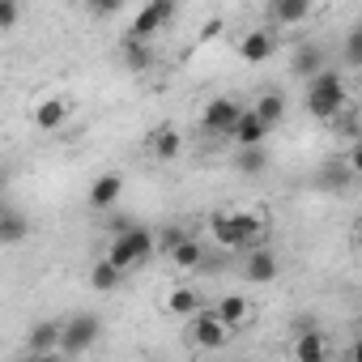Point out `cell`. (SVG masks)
<instances>
[{
    "instance_id": "603a6c76",
    "label": "cell",
    "mask_w": 362,
    "mask_h": 362,
    "mask_svg": "<svg viewBox=\"0 0 362 362\" xmlns=\"http://www.w3.org/2000/svg\"><path fill=\"white\" fill-rule=\"evenodd\" d=\"M119 281H124V273H119V269H111L107 260H94V264H90V290H98V294H111Z\"/></svg>"
},
{
    "instance_id": "9a60e30c",
    "label": "cell",
    "mask_w": 362,
    "mask_h": 362,
    "mask_svg": "<svg viewBox=\"0 0 362 362\" xmlns=\"http://www.w3.org/2000/svg\"><path fill=\"white\" fill-rule=\"evenodd\" d=\"M273 52H277V39H273L269 30H252V35L239 39V56H243L247 64H264Z\"/></svg>"
},
{
    "instance_id": "9c48e42d",
    "label": "cell",
    "mask_w": 362,
    "mask_h": 362,
    "mask_svg": "<svg viewBox=\"0 0 362 362\" xmlns=\"http://www.w3.org/2000/svg\"><path fill=\"white\" fill-rule=\"evenodd\" d=\"M277 273H281V264H277V256H273L269 247H252V252H247V260H243V277H247V281L269 286V281H277Z\"/></svg>"
},
{
    "instance_id": "4316f807",
    "label": "cell",
    "mask_w": 362,
    "mask_h": 362,
    "mask_svg": "<svg viewBox=\"0 0 362 362\" xmlns=\"http://www.w3.org/2000/svg\"><path fill=\"white\" fill-rule=\"evenodd\" d=\"M345 60H349V64H362V30H349V39H345Z\"/></svg>"
},
{
    "instance_id": "484cf974",
    "label": "cell",
    "mask_w": 362,
    "mask_h": 362,
    "mask_svg": "<svg viewBox=\"0 0 362 362\" xmlns=\"http://www.w3.org/2000/svg\"><path fill=\"white\" fill-rule=\"evenodd\" d=\"M22 22V5L18 0H0V30H13Z\"/></svg>"
},
{
    "instance_id": "e0dca14e",
    "label": "cell",
    "mask_w": 362,
    "mask_h": 362,
    "mask_svg": "<svg viewBox=\"0 0 362 362\" xmlns=\"http://www.w3.org/2000/svg\"><path fill=\"white\" fill-rule=\"evenodd\" d=\"M209 311H214L230 332H235L239 324H247V320H252V303H247L243 294H226V298H218V307H209Z\"/></svg>"
},
{
    "instance_id": "2e32d148",
    "label": "cell",
    "mask_w": 362,
    "mask_h": 362,
    "mask_svg": "<svg viewBox=\"0 0 362 362\" xmlns=\"http://www.w3.org/2000/svg\"><path fill=\"white\" fill-rule=\"evenodd\" d=\"M269 132H273V128H269V124H260V119H256V115H252V111H243V115H239V124H235V132H230V136H235V145H239V149H260V145H264V136H269Z\"/></svg>"
},
{
    "instance_id": "8fae6325",
    "label": "cell",
    "mask_w": 362,
    "mask_h": 362,
    "mask_svg": "<svg viewBox=\"0 0 362 362\" xmlns=\"http://www.w3.org/2000/svg\"><path fill=\"white\" fill-rule=\"evenodd\" d=\"M290 69H294V77H303V81L320 77V73L328 69V60H324V47H320V43H303V47L290 56Z\"/></svg>"
},
{
    "instance_id": "52a82bcc",
    "label": "cell",
    "mask_w": 362,
    "mask_h": 362,
    "mask_svg": "<svg viewBox=\"0 0 362 362\" xmlns=\"http://www.w3.org/2000/svg\"><path fill=\"white\" fill-rule=\"evenodd\" d=\"M239 115H243V107H239L235 98H214V103H205V111H201V128L214 132V136H230L235 124H239Z\"/></svg>"
},
{
    "instance_id": "ffe728a7",
    "label": "cell",
    "mask_w": 362,
    "mask_h": 362,
    "mask_svg": "<svg viewBox=\"0 0 362 362\" xmlns=\"http://www.w3.org/2000/svg\"><path fill=\"white\" fill-rule=\"evenodd\" d=\"M119 56H124V69L128 73H145L153 64V47L149 43H136V39H124L119 43Z\"/></svg>"
},
{
    "instance_id": "f1b7e54d",
    "label": "cell",
    "mask_w": 362,
    "mask_h": 362,
    "mask_svg": "<svg viewBox=\"0 0 362 362\" xmlns=\"http://www.w3.org/2000/svg\"><path fill=\"white\" fill-rule=\"evenodd\" d=\"M214 35H222V18H209V22L201 26V39H214Z\"/></svg>"
},
{
    "instance_id": "ac0fdd59",
    "label": "cell",
    "mask_w": 362,
    "mask_h": 362,
    "mask_svg": "<svg viewBox=\"0 0 362 362\" xmlns=\"http://www.w3.org/2000/svg\"><path fill=\"white\" fill-rule=\"evenodd\" d=\"M64 124H69V103H64V98H43V103L35 107V128L60 132Z\"/></svg>"
},
{
    "instance_id": "4fadbf2b",
    "label": "cell",
    "mask_w": 362,
    "mask_h": 362,
    "mask_svg": "<svg viewBox=\"0 0 362 362\" xmlns=\"http://www.w3.org/2000/svg\"><path fill=\"white\" fill-rule=\"evenodd\" d=\"M119 197H124V179L119 175H98L94 184H90V209H103L107 214Z\"/></svg>"
},
{
    "instance_id": "7402d4cb",
    "label": "cell",
    "mask_w": 362,
    "mask_h": 362,
    "mask_svg": "<svg viewBox=\"0 0 362 362\" xmlns=\"http://www.w3.org/2000/svg\"><path fill=\"white\" fill-rule=\"evenodd\" d=\"M273 18H277L281 26H298V22L311 18V0H277V5H273Z\"/></svg>"
},
{
    "instance_id": "d4e9b609",
    "label": "cell",
    "mask_w": 362,
    "mask_h": 362,
    "mask_svg": "<svg viewBox=\"0 0 362 362\" xmlns=\"http://www.w3.org/2000/svg\"><path fill=\"white\" fill-rule=\"evenodd\" d=\"M264 166H269L264 145H260V149H239V153H235V170H239V175H260Z\"/></svg>"
},
{
    "instance_id": "7c38bea8",
    "label": "cell",
    "mask_w": 362,
    "mask_h": 362,
    "mask_svg": "<svg viewBox=\"0 0 362 362\" xmlns=\"http://www.w3.org/2000/svg\"><path fill=\"white\" fill-rule=\"evenodd\" d=\"M179 149H184V136H179V128L162 124V128H153V132H149V153H153L158 162H175V158H179Z\"/></svg>"
},
{
    "instance_id": "ba28073f",
    "label": "cell",
    "mask_w": 362,
    "mask_h": 362,
    "mask_svg": "<svg viewBox=\"0 0 362 362\" xmlns=\"http://www.w3.org/2000/svg\"><path fill=\"white\" fill-rule=\"evenodd\" d=\"M294 362H328V337L311 320H298L294 328Z\"/></svg>"
},
{
    "instance_id": "cb8c5ba5",
    "label": "cell",
    "mask_w": 362,
    "mask_h": 362,
    "mask_svg": "<svg viewBox=\"0 0 362 362\" xmlns=\"http://www.w3.org/2000/svg\"><path fill=\"white\" fill-rule=\"evenodd\" d=\"M30 235V222L22 214H9V209H0V243H22Z\"/></svg>"
},
{
    "instance_id": "5b68a950",
    "label": "cell",
    "mask_w": 362,
    "mask_h": 362,
    "mask_svg": "<svg viewBox=\"0 0 362 362\" xmlns=\"http://www.w3.org/2000/svg\"><path fill=\"white\" fill-rule=\"evenodd\" d=\"M226 341H230V328L205 307V311H197L192 320H188V345H197V349H226Z\"/></svg>"
},
{
    "instance_id": "4dcf8cb0",
    "label": "cell",
    "mask_w": 362,
    "mask_h": 362,
    "mask_svg": "<svg viewBox=\"0 0 362 362\" xmlns=\"http://www.w3.org/2000/svg\"><path fill=\"white\" fill-rule=\"evenodd\" d=\"M0 209H5V188H0Z\"/></svg>"
},
{
    "instance_id": "8992f818",
    "label": "cell",
    "mask_w": 362,
    "mask_h": 362,
    "mask_svg": "<svg viewBox=\"0 0 362 362\" xmlns=\"http://www.w3.org/2000/svg\"><path fill=\"white\" fill-rule=\"evenodd\" d=\"M175 18V5H170V0H153V5H145L136 18H132V26H128V35L124 39H136V43H149L166 22Z\"/></svg>"
},
{
    "instance_id": "44dd1931",
    "label": "cell",
    "mask_w": 362,
    "mask_h": 362,
    "mask_svg": "<svg viewBox=\"0 0 362 362\" xmlns=\"http://www.w3.org/2000/svg\"><path fill=\"white\" fill-rule=\"evenodd\" d=\"M252 115L260 119V124H269V128H277L281 124V115H286V98L273 90V94H260V103L252 107Z\"/></svg>"
},
{
    "instance_id": "6da1fadb",
    "label": "cell",
    "mask_w": 362,
    "mask_h": 362,
    "mask_svg": "<svg viewBox=\"0 0 362 362\" xmlns=\"http://www.w3.org/2000/svg\"><path fill=\"white\" fill-rule=\"evenodd\" d=\"M209 230H214V239L226 252H235V247H260L264 235H269V218L264 214H214Z\"/></svg>"
},
{
    "instance_id": "277c9868",
    "label": "cell",
    "mask_w": 362,
    "mask_h": 362,
    "mask_svg": "<svg viewBox=\"0 0 362 362\" xmlns=\"http://www.w3.org/2000/svg\"><path fill=\"white\" fill-rule=\"evenodd\" d=\"M98 337H103V320H98L94 311H77V315L64 320V328H60V354H64V358H77V354L94 349Z\"/></svg>"
},
{
    "instance_id": "3957f363",
    "label": "cell",
    "mask_w": 362,
    "mask_h": 362,
    "mask_svg": "<svg viewBox=\"0 0 362 362\" xmlns=\"http://www.w3.org/2000/svg\"><path fill=\"white\" fill-rule=\"evenodd\" d=\"M149 256H153V230H145V226H124V230L111 239V247H107V256H103V260L128 277V273H132V269H141Z\"/></svg>"
},
{
    "instance_id": "5bb4252c",
    "label": "cell",
    "mask_w": 362,
    "mask_h": 362,
    "mask_svg": "<svg viewBox=\"0 0 362 362\" xmlns=\"http://www.w3.org/2000/svg\"><path fill=\"white\" fill-rule=\"evenodd\" d=\"M166 260L179 269V273H197L201 264H205V247H201V239H184V243H175L170 252H166Z\"/></svg>"
},
{
    "instance_id": "7a4b0ae2",
    "label": "cell",
    "mask_w": 362,
    "mask_h": 362,
    "mask_svg": "<svg viewBox=\"0 0 362 362\" xmlns=\"http://www.w3.org/2000/svg\"><path fill=\"white\" fill-rule=\"evenodd\" d=\"M349 107V90H345V77L337 69H324L320 77L307 81V111L324 124H332L341 111Z\"/></svg>"
},
{
    "instance_id": "83f0119b",
    "label": "cell",
    "mask_w": 362,
    "mask_h": 362,
    "mask_svg": "<svg viewBox=\"0 0 362 362\" xmlns=\"http://www.w3.org/2000/svg\"><path fill=\"white\" fill-rule=\"evenodd\" d=\"M22 362H73V358H64V354H26Z\"/></svg>"
},
{
    "instance_id": "d6986e66",
    "label": "cell",
    "mask_w": 362,
    "mask_h": 362,
    "mask_svg": "<svg viewBox=\"0 0 362 362\" xmlns=\"http://www.w3.org/2000/svg\"><path fill=\"white\" fill-rule=\"evenodd\" d=\"M166 311H170V315H179V320H192V315H197V311H205V307H201V294H197L192 286H179V290H170V294H166Z\"/></svg>"
},
{
    "instance_id": "30bf717a",
    "label": "cell",
    "mask_w": 362,
    "mask_h": 362,
    "mask_svg": "<svg viewBox=\"0 0 362 362\" xmlns=\"http://www.w3.org/2000/svg\"><path fill=\"white\" fill-rule=\"evenodd\" d=\"M60 328L64 320H39L26 337V354H60Z\"/></svg>"
},
{
    "instance_id": "f546056e",
    "label": "cell",
    "mask_w": 362,
    "mask_h": 362,
    "mask_svg": "<svg viewBox=\"0 0 362 362\" xmlns=\"http://www.w3.org/2000/svg\"><path fill=\"white\" fill-rule=\"evenodd\" d=\"M115 9H119V5H111V0H103V5H94V13H98V18H111Z\"/></svg>"
}]
</instances>
